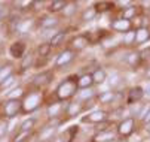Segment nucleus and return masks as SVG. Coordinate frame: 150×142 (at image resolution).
Here are the masks:
<instances>
[{
	"mask_svg": "<svg viewBox=\"0 0 150 142\" xmlns=\"http://www.w3.org/2000/svg\"><path fill=\"white\" fill-rule=\"evenodd\" d=\"M79 88H77V75H67L61 82L57 85V88L54 90V94L57 97V100L62 103H67L70 100H73L77 94Z\"/></svg>",
	"mask_w": 150,
	"mask_h": 142,
	"instance_id": "1",
	"label": "nucleus"
},
{
	"mask_svg": "<svg viewBox=\"0 0 150 142\" xmlns=\"http://www.w3.org/2000/svg\"><path fill=\"white\" fill-rule=\"evenodd\" d=\"M23 103V109H21V114H31L37 109H40L45 105V94L43 90H30L28 93H25L24 99L21 100Z\"/></svg>",
	"mask_w": 150,
	"mask_h": 142,
	"instance_id": "2",
	"label": "nucleus"
},
{
	"mask_svg": "<svg viewBox=\"0 0 150 142\" xmlns=\"http://www.w3.org/2000/svg\"><path fill=\"white\" fill-rule=\"evenodd\" d=\"M138 123L140 121L134 117H126L120 121L116 123V133H117V138L119 139H123L125 142H128L137 130H138Z\"/></svg>",
	"mask_w": 150,
	"mask_h": 142,
	"instance_id": "3",
	"label": "nucleus"
},
{
	"mask_svg": "<svg viewBox=\"0 0 150 142\" xmlns=\"http://www.w3.org/2000/svg\"><path fill=\"white\" fill-rule=\"evenodd\" d=\"M110 120V111L105 109V108H98V109H92L89 112H86L80 121L85 124H92V126H97V124H101L104 121H109Z\"/></svg>",
	"mask_w": 150,
	"mask_h": 142,
	"instance_id": "4",
	"label": "nucleus"
},
{
	"mask_svg": "<svg viewBox=\"0 0 150 142\" xmlns=\"http://www.w3.org/2000/svg\"><path fill=\"white\" fill-rule=\"evenodd\" d=\"M77 54L74 51H71L70 48H64L58 52L57 58H55V63H54V70H64L67 69L71 63H74Z\"/></svg>",
	"mask_w": 150,
	"mask_h": 142,
	"instance_id": "5",
	"label": "nucleus"
},
{
	"mask_svg": "<svg viewBox=\"0 0 150 142\" xmlns=\"http://www.w3.org/2000/svg\"><path fill=\"white\" fill-rule=\"evenodd\" d=\"M55 78V70L51 69V70H40L39 73H36L33 78H31V88H36V90H43L46 88Z\"/></svg>",
	"mask_w": 150,
	"mask_h": 142,
	"instance_id": "6",
	"label": "nucleus"
},
{
	"mask_svg": "<svg viewBox=\"0 0 150 142\" xmlns=\"http://www.w3.org/2000/svg\"><path fill=\"white\" fill-rule=\"evenodd\" d=\"M88 47H91L89 37H88V32L73 34V36L67 40V48H70V49L74 51L76 54H77V52H82L83 49H86Z\"/></svg>",
	"mask_w": 150,
	"mask_h": 142,
	"instance_id": "7",
	"label": "nucleus"
},
{
	"mask_svg": "<svg viewBox=\"0 0 150 142\" xmlns=\"http://www.w3.org/2000/svg\"><path fill=\"white\" fill-rule=\"evenodd\" d=\"M46 117L49 120H61L64 123V111H66V103L59 102V100H57V97L54 96L52 102H46Z\"/></svg>",
	"mask_w": 150,
	"mask_h": 142,
	"instance_id": "8",
	"label": "nucleus"
},
{
	"mask_svg": "<svg viewBox=\"0 0 150 142\" xmlns=\"http://www.w3.org/2000/svg\"><path fill=\"white\" fill-rule=\"evenodd\" d=\"M21 109H23V103H21V100H16V99H6L2 105V112L6 120L13 118L18 114H21Z\"/></svg>",
	"mask_w": 150,
	"mask_h": 142,
	"instance_id": "9",
	"label": "nucleus"
},
{
	"mask_svg": "<svg viewBox=\"0 0 150 142\" xmlns=\"http://www.w3.org/2000/svg\"><path fill=\"white\" fill-rule=\"evenodd\" d=\"M82 114H85V106L83 103L77 102L76 99L70 100V102L66 103V111H64V123L71 118H76V117H80Z\"/></svg>",
	"mask_w": 150,
	"mask_h": 142,
	"instance_id": "10",
	"label": "nucleus"
},
{
	"mask_svg": "<svg viewBox=\"0 0 150 142\" xmlns=\"http://www.w3.org/2000/svg\"><path fill=\"white\" fill-rule=\"evenodd\" d=\"M146 93L144 88L141 85H132L129 88H126V97H125V105L126 106H131L135 103H140L141 100L144 99Z\"/></svg>",
	"mask_w": 150,
	"mask_h": 142,
	"instance_id": "11",
	"label": "nucleus"
},
{
	"mask_svg": "<svg viewBox=\"0 0 150 142\" xmlns=\"http://www.w3.org/2000/svg\"><path fill=\"white\" fill-rule=\"evenodd\" d=\"M123 63H125L128 67L134 69V70L140 69V67L144 65V63H143V58H141V54H140V49H126Z\"/></svg>",
	"mask_w": 150,
	"mask_h": 142,
	"instance_id": "12",
	"label": "nucleus"
},
{
	"mask_svg": "<svg viewBox=\"0 0 150 142\" xmlns=\"http://www.w3.org/2000/svg\"><path fill=\"white\" fill-rule=\"evenodd\" d=\"M110 32H115V33H128V32H131L134 30V26H132V21H128V19H123L120 18L119 15L116 18H113L112 21H110Z\"/></svg>",
	"mask_w": 150,
	"mask_h": 142,
	"instance_id": "13",
	"label": "nucleus"
},
{
	"mask_svg": "<svg viewBox=\"0 0 150 142\" xmlns=\"http://www.w3.org/2000/svg\"><path fill=\"white\" fill-rule=\"evenodd\" d=\"M79 132H80V127L77 124H73V126L67 127L64 132H58L57 136L52 139V142H74Z\"/></svg>",
	"mask_w": 150,
	"mask_h": 142,
	"instance_id": "14",
	"label": "nucleus"
},
{
	"mask_svg": "<svg viewBox=\"0 0 150 142\" xmlns=\"http://www.w3.org/2000/svg\"><path fill=\"white\" fill-rule=\"evenodd\" d=\"M59 24H61V19L57 18L55 15H42L39 18V21L36 23V26L40 29V30H55V29H59Z\"/></svg>",
	"mask_w": 150,
	"mask_h": 142,
	"instance_id": "15",
	"label": "nucleus"
},
{
	"mask_svg": "<svg viewBox=\"0 0 150 142\" xmlns=\"http://www.w3.org/2000/svg\"><path fill=\"white\" fill-rule=\"evenodd\" d=\"M117 141L119 138L116 133V127L103 132H94V135L89 139V142H117Z\"/></svg>",
	"mask_w": 150,
	"mask_h": 142,
	"instance_id": "16",
	"label": "nucleus"
},
{
	"mask_svg": "<svg viewBox=\"0 0 150 142\" xmlns=\"http://www.w3.org/2000/svg\"><path fill=\"white\" fill-rule=\"evenodd\" d=\"M115 97H116V91H113V90L109 88V90H105V91H98L95 100H97L98 105H103L105 109H109V108H112L113 103H115ZM109 111H110V109H109Z\"/></svg>",
	"mask_w": 150,
	"mask_h": 142,
	"instance_id": "17",
	"label": "nucleus"
},
{
	"mask_svg": "<svg viewBox=\"0 0 150 142\" xmlns=\"http://www.w3.org/2000/svg\"><path fill=\"white\" fill-rule=\"evenodd\" d=\"M97 90L92 87V88H86V90H79L77 94H76V100L83 105H88L91 102H95V97H97Z\"/></svg>",
	"mask_w": 150,
	"mask_h": 142,
	"instance_id": "18",
	"label": "nucleus"
},
{
	"mask_svg": "<svg viewBox=\"0 0 150 142\" xmlns=\"http://www.w3.org/2000/svg\"><path fill=\"white\" fill-rule=\"evenodd\" d=\"M25 51H27V45H25L24 40H15V42H12L11 47H9V54L15 60H21L24 57Z\"/></svg>",
	"mask_w": 150,
	"mask_h": 142,
	"instance_id": "19",
	"label": "nucleus"
},
{
	"mask_svg": "<svg viewBox=\"0 0 150 142\" xmlns=\"http://www.w3.org/2000/svg\"><path fill=\"white\" fill-rule=\"evenodd\" d=\"M70 30H74V27H64V29H61L55 36H52V37L49 39L51 47H52V48H59L61 45H64V42H66V39H67Z\"/></svg>",
	"mask_w": 150,
	"mask_h": 142,
	"instance_id": "20",
	"label": "nucleus"
},
{
	"mask_svg": "<svg viewBox=\"0 0 150 142\" xmlns=\"http://www.w3.org/2000/svg\"><path fill=\"white\" fill-rule=\"evenodd\" d=\"M143 11H141V8L138 6V3H131L129 6H126V8H123L122 11H119V16L120 18H123V19H128V21H132V19L138 15V14H141Z\"/></svg>",
	"mask_w": 150,
	"mask_h": 142,
	"instance_id": "21",
	"label": "nucleus"
},
{
	"mask_svg": "<svg viewBox=\"0 0 150 142\" xmlns=\"http://www.w3.org/2000/svg\"><path fill=\"white\" fill-rule=\"evenodd\" d=\"M91 75H92V81H94V85H103L105 84L107 81V75H109V72H107L103 66H95L92 70H91Z\"/></svg>",
	"mask_w": 150,
	"mask_h": 142,
	"instance_id": "22",
	"label": "nucleus"
},
{
	"mask_svg": "<svg viewBox=\"0 0 150 142\" xmlns=\"http://www.w3.org/2000/svg\"><path fill=\"white\" fill-rule=\"evenodd\" d=\"M76 75H77V88L79 90H86V88L95 87L91 72H83V73H76Z\"/></svg>",
	"mask_w": 150,
	"mask_h": 142,
	"instance_id": "23",
	"label": "nucleus"
},
{
	"mask_svg": "<svg viewBox=\"0 0 150 142\" xmlns=\"http://www.w3.org/2000/svg\"><path fill=\"white\" fill-rule=\"evenodd\" d=\"M79 16H80V21L82 23H92V21H95V19L98 18V12L95 11L94 5H91V6L83 8L80 11Z\"/></svg>",
	"mask_w": 150,
	"mask_h": 142,
	"instance_id": "24",
	"label": "nucleus"
},
{
	"mask_svg": "<svg viewBox=\"0 0 150 142\" xmlns=\"http://www.w3.org/2000/svg\"><path fill=\"white\" fill-rule=\"evenodd\" d=\"M95 11L98 12V15L105 14V12H117L116 8V2H105V0H101V2H95L94 3ZM119 14V12H117Z\"/></svg>",
	"mask_w": 150,
	"mask_h": 142,
	"instance_id": "25",
	"label": "nucleus"
},
{
	"mask_svg": "<svg viewBox=\"0 0 150 142\" xmlns=\"http://www.w3.org/2000/svg\"><path fill=\"white\" fill-rule=\"evenodd\" d=\"M150 40V27H143L135 30V47L144 45Z\"/></svg>",
	"mask_w": 150,
	"mask_h": 142,
	"instance_id": "26",
	"label": "nucleus"
},
{
	"mask_svg": "<svg viewBox=\"0 0 150 142\" xmlns=\"http://www.w3.org/2000/svg\"><path fill=\"white\" fill-rule=\"evenodd\" d=\"M67 5V0H54V2H51L48 6H46V12L49 15H57V14H61L64 11V8H66Z\"/></svg>",
	"mask_w": 150,
	"mask_h": 142,
	"instance_id": "27",
	"label": "nucleus"
},
{
	"mask_svg": "<svg viewBox=\"0 0 150 142\" xmlns=\"http://www.w3.org/2000/svg\"><path fill=\"white\" fill-rule=\"evenodd\" d=\"M13 75H15V66L12 63L8 62V63L2 65V66H0V85H2L8 78H11Z\"/></svg>",
	"mask_w": 150,
	"mask_h": 142,
	"instance_id": "28",
	"label": "nucleus"
},
{
	"mask_svg": "<svg viewBox=\"0 0 150 142\" xmlns=\"http://www.w3.org/2000/svg\"><path fill=\"white\" fill-rule=\"evenodd\" d=\"M77 12H79V2L67 0V5H66V8H64V11H62L61 14H62L64 18L70 19V18H73L74 15H77Z\"/></svg>",
	"mask_w": 150,
	"mask_h": 142,
	"instance_id": "29",
	"label": "nucleus"
},
{
	"mask_svg": "<svg viewBox=\"0 0 150 142\" xmlns=\"http://www.w3.org/2000/svg\"><path fill=\"white\" fill-rule=\"evenodd\" d=\"M132 26L134 29H143V27H150V16L146 14V12H141L138 14L134 19H132Z\"/></svg>",
	"mask_w": 150,
	"mask_h": 142,
	"instance_id": "30",
	"label": "nucleus"
},
{
	"mask_svg": "<svg viewBox=\"0 0 150 142\" xmlns=\"http://www.w3.org/2000/svg\"><path fill=\"white\" fill-rule=\"evenodd\" d=\"M52 47H51V44L48 42H42V44H39L37 45V48H36V57H40V58H49V55H51V52H52Z\"/></svg>",
	"mask_w": 150,
	"mask_h": 142,
	"instance_id": "31",
	"label": "nucleus"
},
{
	"mask_svg": "<svg viewBox=\"0 0 150 142\" xmlns=\"http://www.w3.org/2000/svg\"><path fill=\"white\" fill-rule=\"evenodd\" d=\"M36 27V23L31 21V19H21L19 21V26H18V30L16 33H21V34H27L30 33L33 29Z\"/></svg>",
	"mask_w": 150,
	"mask_h": 142,
	"instance_id": "32",
	"label": "nucleus"
},
{
	"mask_svg": "<svg viewBox=\"0 0 150 142\" xmlns=\"http://www.w3.org/2000/svg\"><path fill=\"white\" fill-rule=\"evenodd\" d=\"M18 87V79L15 78V75L13 76H11V78H8L5 82L0 85V91L2 93H5V94H8L11 90H13V88H16Z\"/></svg>",
	"mask_w": 150,
	"mask_h": 142,
	"instance_id": "33",
	"label": "nucleus"
},
{
	"mask_svg": "<svg viewBox=\"0 0 150 142\" xmlns=\"http://www.w3.org/2000/svg\"><path fill=\"white\" fill-rule=\"evenodd\" d=\"M36 124H37V118L36 117H28L19 124L18 130H21V132H33Z\"/></svg>",
	"mask_w": 150,
	"mask_h": 142,
	"instance_id": "34",
	"label": "nucleus"
},
{
	"mask_svg": "<svg viewBox=\"0 0 150 142\" xmlns=\"http://www.w3.org/2000/svg\"><path fill=\"white\" fill-rule=\"evenodd\" d=\"M34 60H36V55H34L33 52H30L28 55H24L23 58H21V66H19V69L24 72V70L33 67V66H34Z\"/></svg>",
	"mask_w": 150,
	"mask_h": 142,
	"instance_id": "35",
	"label": "nucleus"
},
{
	"mask_svg": "<svg viewBox=\"0 0 150 142\" xmlns=\"http://www.w3.org/2000/svg\"><path fill=\"white\" fill-rule=\"evenodd\" d=\"M25 96V90L23 85H18L16 88L11 90L8 94H6V99H16V100H23Z\"/></svg>",
	"mask_w": 150,
	"mask_h": 142,
	"instance_id": "36",
	"label": "nucleus"
},
{
	"mask_svg": "<svg viewBox=\"0 0 150 142\" xmlns=\"http://www.w3.org/2000/svg\"><path fill=\"white\" fill-rule=\"evenodd\" d=\"M122 45H123V47H129V48H131V47H135V29L123 34V37H122Z\"/></svg>",
	"mask_w": 150,
	"mask_h": 142,
	"instance_id": "37",
	"label": "nucleus"
},
{
	"mask_svg": "<svg viewBox=\"0 0 150 142\" xmlns=\"http://www.w3.org/2000/svg\"><path fill=\"white\" fill-rule=\"evenodd\" d=\"M31 136H33V132H21V130H18L13 135L12 142H30Z\"/></svg>",
	"mask_w": 150,
	"mask_h": 142,
	"instance_id": "38",
	"label": "nucleus"
},
{
	"mask_svg": "<svg viewBox=\"0 0 150 142\" xmlns=\"http://www.w3.org/2000/svg\"><path fill=\"white\" fill-rule=\"evenodd\" d=\"M9 132V123L6 118H0V139H3Z\"/></svg>",
	"mask_w": 150,
	"mask_h": 142,
	"instance_id": "39",
	"label": "nucleus"
},
{
	"mask_svg": "<svg viewBox=\"0 0 150 142\" xmlns=\"http://www.w3.org/2000/svg\"><path fill=\"white\" fill-rule=\"evenodd\" d=\"M138 121H140V124H141V126H146V124H149V123H150V106H147V108H146L144 114L141 115V118H140Z\"/></svg>",
	"mask_w": 150,
	"mask_h": 142,
	"instance_id": "40",
	"label": "nucleus"
},
{
	"mask_svg": "<svg viewBox=\"0 0 150 142\" xmlns=\"http://www.w3.org/2000/svg\"><path fill=\"white\" fill-rule=\"evenodd\" d=\"M16 6L19 8V11H31L33 2H16Z\"/></svg>",
	"mask_w": 150,
	"mask_h": 142,
	"instance_id": "41",
	"label": "nucleus"
},
{
	"mask_svg": "<svg viewBox=\"0 0 150 142\" xmlns=\"http://www.w3.org/2000/svg\"><path fill=\"white\" fill-rule=\"evenodd\" d=\"M143 129H144L146 135H147V136H150V123H149V124H146V126H143Z\"/></svg>",
	"mask_w": 150,
	"mask_h": 142,
	"instance_id": "42",
	"label": "nucleus"
},
{
	"mask_svg": "<svg viewBox=\"0 0 150 142\" xmlns=\"http://www.w3.org/2000/svg\"><path fill=\"white\" fill-rule=\"evenodd\" d=\"M146 14H147V15L150 16V9H149V11H146Z\"/></svg>",
	"mask_w": 150,
	"mask_h": 142,
	"instance_id": "43",
	"label": "nucleus"
}]
</instances>
